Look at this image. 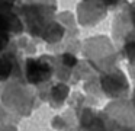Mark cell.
I'll list each match as a JSON object with an SVG mask.
<instances>
[{
	"label": "cell",
	"instance_id": "1",
	"mask_svg": "<svg viewBox=\"0 0 135 131\" xmlns=\"http://www.w3.org/2000/svg\"><path fill=\"white\" fill-rule=\"evenodd\" d=\"M65 61H67L68 66H74V63H76V58H74V57H70V55H65Z\"/></svg>",
	"mask_w": 135,
	"mask_h": 131
}]
</instances>
